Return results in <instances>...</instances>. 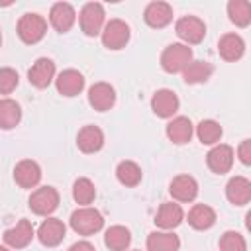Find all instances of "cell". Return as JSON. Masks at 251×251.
I'll list each match as a JSON object with an SVG mask.
<instances>
[{"label": "cell", "instance_id": "obj_39", "mask_svg": "<svg viewBox=\"0 0 251 251\" xmlns=\"http://www.w3.org/2000/svg\"><path fill=\"white\" fill-rule=\"evenodd\" d=\"M133 251H139V249H133Z\"/></svg>", "mask_w": 251, "mask_h": 251}, {"label": "cell", "instance_id": "obj_35", "mask_svg": "<svg viewBox=\"0 0 251 251\" xmlns=\"http://www.w3.org/2000/svg\"><path fill=\"white\" fill-rule=\"evenodd\" d=\"M237 155H239V161L243 165H251V141L249 139H243L239 149H237Z\"/></svg>", "mask_w": 251, "mask_h": 251}, {"label": "cell", "instance_id": "obj_17", "mask_svg": "<svg viewBox=\"0 0 251 251\" xmlns=\"http://www.w3.org/2000/svg\"><path fill=\"white\" fill-rule=\"evenodd\" d=\"M75 18H76L75 8H73L71 4H67V2H57V4L51 8V12H49L51 25H53L57 31H61V33H65V31H69V29L73 27Z\"/></svg>", "mask_w": 251, "mask_h": 251}, {"label": "cell", "instance_id": "obj_34", "mask_svg": "<svg viewBox=\"0 0 251 251\" xmlns=\"http://www.w3.org/2000/svg\"><path fill=\"white\" fill-rule=\"evenodd\" d=\"M18 86V73L10 67L0 69V94H10Z\"/></svg>", "mask_w": 251, "mask_h": 251}, {"label": "cell", "instance_id": "obj_8", "mask_svg": "<svg viewBox=\"0 0 251 251\" xmlns=\"http://www.w3.org/2000/svg\"><path fill=\"white\" fill-rule=\"evenodd\" d=\"M206 163H208L210 171H214V173H218V175H224V173H227V171L231 169V165H233V149H231L229 145H226V143H218V145H214V147L208 151Z\"/></svg>", "mask_w": 251, "mask_h": 251}, {"label": "cell", "instance_id": "obj_30", "mask_svg": "<svg viewBox=\"0 0 251 251\" xmlns=\"http://www.w3.org/2000/svg\"><path fill=\"white\" fill-rule=\"evenodd\" d=\"M227 16H229V20L235 25L247 27L249 22H251V6H249V2H245V0H231L227 4Z\"/></svg>", "mask_w": 251, "mask_h": 251}, {"label": "cell", "instance_id": "obj_4", "mask_svg": "<svg viewBox=\"0 0 251 251\" xmlns=\"http://www.w3.org/2000/svg\"><path fill=\"white\" fill-rule=\"evenodd\" d=\"M59 206V192L53 186H41L29 196V210L37 216H49Z\"/></svg>", "mask_w": 251, "mask_h": 251}, {"label": "cell", "instance_id": "obj_37", "mask_svg": "<svg viewBox=\"0 0 251 251\" xmlns=\"http://www.w3.org/2000/svg\"><path fill=\"white\" fill-rule=\"evenodd\" d=\"M0 251H8V249H6V247H4V245H0Z\"/></svg>", "mask_w": 251, "mask_h": 251}, {"label": "cell", "instance_id": "obj_29", "mask_svg": "<svg viewBox=\"0 0 251 251\" xmlns=\"http://www.w3.org/2000/svg\"><path fill=\"white\" fill-rule=\"evenodd\" d=\"M116 176L124 186H135L141 182V169L133 161H122L116 167Z\"/></svg>", "mask_w": 251, "mask_h": 251}, {"label": "cell", "instance_id": "obj_19", "mask_svg": "<svg viewBox=\"0 0 251 251\" xmlns=\"http://www.w3.org/2000/svg\"><path fill=\"white\" fill-rule=\"evenodd\" d=\"M226 196L235 206H245L251 200V182L245 176H233L226 184Z\"/></svg>", "mask_w": 251, "mask_h": 251}, {"label": "cell", "instance_id": "obj_9", "mask_svg": "<svg viewBox=\"0 0 251 251\" xmlns=\"http://www.w3.org/2000/svg\"><path fill=\"white\" fill-rule=\"evenodd\" d=\"M27 78L35 88H47L51 84V80L55 78V63L47 57L37 59L31 65V69L27 73Z\"/></svg>", "mask_w": 251, "mask_h": 251}, {"label": "cell", "instance_id": "obj_14", "mask_svg": "<svg viewBox=\"0 0 251 251\" xmlns=\"http://www.w3.org/2000/svg\"><path fill=\"white\" fill-rule=\"evenodd\" d=\"M31 239H33V226L29 220H20L14 227L4 231V241L14 249H22L29 245Z\"/></svg>", "mask_w": 251, "mask_h": 251}, {"label": "cell", "instance_id": "obj_22", "mask_svg": "<svg viewBox=\"0 0 251 251\" xmlns=\"http://www.w3.org/2000/svg\"><path fill=\"white\" fill-rule=\"evenodd\" d=\"M182 218H184V212H182L180 204L165 202V204H161V208L155 216V224L161 229H173L182 222Z\"/></svg>", "mask_w": 251, "mask_h": 251}, {"label": "cell", "instance_id": "obj_23", "mask_svg": "<svg viewBox=\"0 0 251 251\" xmlns=\"http://www.w3.org/2000/svg\"><path fill=\"white\" fill-rule=\"evenodd\" d=\"M192 122L184 116H178V118H173L169 124H167V137L176 143V145H182V143H188L190 137H192Z\"/></svg>", "mask_w": 251, "mask_h": 251}, {"label": "cell", "instance_id": "obj_24", "mask_svg": "<svg viewBox=\"0 0 251 251\" xmlns=\"http://www.w3.org/2000/svg\"><path fill=\"white\" fill-rule=\"evenodd\" d=\"M188 224L198 231L210 229L216 224V212L206 204H194L188 212Z\"/></svg>", "mask_w": 251, "mask_h": 251}, {"label": "cell", "instance_id": "obj_3", "mask_svg": "<svg viewBox=\"0 0 251 251\" xmlns=\"http://www.w3.org/2000/svg\"><path fill=\"white\" fill-rule=\"evenodd\" d=\"M47 31V22L39 14H24L18 22V35L24 43H37Z\"/></svg>", "mask_w": 251, "mask_h": 251}, {"label": "cell", "instance_id": "obj_5", "mask_svg": "<svg viewBox=\"0 0 251 251\" xmlns=\"http://www.w3.org/2000/svg\"><path fill=\"white\" fill-rule=\"evenodd\" d=\"M175 31L184 41V45H194V43H200L204 39L206 24L196 16H184V18H180L176 22Z\"/></svg>", "mask_w": 251, "mask_h": 251}, {"label": "cell", "instance_id": "obj_16", "mask_svg": "<svg viewBox=\"0 0 251 251\" xmlns=\"http://www.w3.org/2000/svg\"><path fill=\"white\" fill-rule=\"evenodd\" d=\"M37 237H39V241H41L43 245L55 247V245H59V243L65 239V224H63L61 220H57V218H47V220L39 226Z\"/></svg>", "mask_w": 251, "mask_h": 251}, {"label": "cell", "instance_id": "obj_13", "mask_svg": "<svg viewBox=\"0 0 251 251\" xmlns=\"http://www.w3.org/2000/svg\"><path fill=\"white\" fill-rule=\"evenodd\" d=\"M169 192L178 202H190L198 194V182L190 175H178V176H175L171 180Z\"/></svg>", "mask_w": 251, "mask_h": 251}, {"label": "cell", "instance_id": "obj_38", "mask_svg": "<svg viewBox=\"0 0 251 251\" xmlns=\"http://www.w3.org/2000/svg\"><path fill=\"white\" fill-rule=\"evenodd\" d=\"M0 45H2V33H0Z\"/></svg>", "mask_w": 251, "mask_h": 251}, {"label": "cell", "instance_id": "obj_12", "mask_svg": "<svg viewBox=\"0 0 251 251\" xmlns=\"http://www.w3.org/2000/svg\"><path fill=\"white\" fill-rule=\"evenodd\" d=\"M151 108L159 118H171L178 110V96L169 88H161L153 94Z\"/></svg>", "mask_w": 251, "mask_h": 251}, {"label": "cell", "instance_id": "obj_31", "mask_svg": "<svg viewBox=\"0 0 251 251\" xmlns=\"http://www.w3.org/2000/svg\"><path fill=\"white\" fill-rule=\"evenodd\" d=\"M94 196H96V188H94V184H92L90 178L82 176V178H76L75 180V184H73V198H75L76 204L88 206V204H92Z\"/></svg>", "mask_w": 251, "mask_h": 251}, {"label": "cell", "instance_id": "obj_21", "mask_svg": "<svg viewBox=\"0 0 251 251\" xmlns=\"http://www.w3.org/2000/svg\"><path fill=\"white\" fill-rule=\"evenodd\" d=\"M245 51V43L237 33H226L218 41V53L224 61H237Z\"/></svg>", "mask_w": 251, "mask_h": 251}, {"label": "cell", "instance_id": "obj_27", "mask_svg": "<svg viewBox=\"0 0 251 251\" xmlns=\"http://www.w3.org/2000/svg\"><path fill=\"white\" fill-rule=\"evenodd\" d=\"M212 65L206 61H192L184 71H182V78L186 84H200L206 82L212 76Z\"/></svg>", "mask_w": 251, "mask_h": 251}, {"label": "cell", "instance_id": "obj_18", "mask_svg": "<svg viewBox=\"0 0 251 251\" xmlns=\"http://www.w3.org/2000/svg\"><path fill=\"white\" fill-rule=\"evenodd\" d=\"M76 145L82 153H96L104 145V133L96 126H84L76 135Z\"/></svg>", "mask_w": 251, "mask_h": 251}, {"label": "cell", "instance_id": "obj_10", "mask_svg": "<svg viewBox=\"0 0 251 251\" xmlns=\"http://www.w3.org/2000/svg\"><path fill=\"white\" fill-rule=\"evenodd\" d=\"M88 102L98 112L110 110L114 106V102H116V90H114V86H110L108 82H96V84H92L90 90H88Z\"/></svg>", "mask_w": 251, "mask_h": 251}, {"label": "cell", "instance_id": "obj_25", "mask_svg": "<svg viewBox=\"0 0 251 251\" xmlns=\"http://www.w3.org/2000/svg\"><path fill=\"white\" fill-rule=\"evenodd\" d=\"M180 239L171 231H153L147 237V251H178Z\"/></svg>", "mask_w": 251, "mask_h": 251}, {"label": "cell", "instance_id": "obj_20", "mask_svg": "<svg viewBox=\"0 0 251 251\" xmlns=\"http://www.w3.org/2000/svg\"><path fill=\"white\" fill-rule=\"evenodd\" d=\"M145 24L149 27H165L173 20V8L167 2H151L143 12Z\"/></svg>", "mask_w": 251, "mask_h": 251}, {"label": "cell", "instance_id": "obj_26", "mask_svg": "<svg viewBox=\"0 0 251 251\" xmlns=\"http://www.w3.org/2000/svg\"><path fill=\"white\" fill-rule=\"evenodd\" d=\"M22 118V110L20 104L12 98H4L0 100V127L2 129H12L20 124Z\"/></svg>", "mask_w": 251, "mask_h": 251}, {"label": "cell", "instance_id": "obj_2", "mask_svg": "<svg viewBox=\"0 0 251 251\" xmlns=\"http://www.w3.org/2000/svg\"><path fill=\"white\" fill-rule=\"evenodd\" d=\"M192 63V49L184 43H171L161 53V67L167 73H180Z\"/></svg>", "mask_w": 251, "mask_h": 251}, {"label": "cell", "instance_id": "obj_28", "mask_svg": "<svg viewBox=\"0 0 251 251\" xmlns=\"http://www.w3.org/2000/svg\"><path fill=\"white\" fill-rule=\"evenodd\" d=\"M104 243L112 251H126L131 243V233L124 226H112L104 235Z\"/></svg>", "mask_w": 251, "mask_h": 251}, {"label": "cell", "instance_id": "obj_1", "mask_svg": "<svg viewBox=\"0 0 251 251\" xmlns=\"http://www.w3.org/2000/svg\"><path fill=\"white\" fill-rule=\"evenodd\" d=\"M71 227L78 233V235H92L96 231L102 229L104 226V218L96 208L90 206H82L78 210H75L71 214Z\"/></svg>", "mask_w": 251, "mask_h": 251}, {"label": "cell", "instance_id": "obj_33", "mask_svg": "<svg viewBox=\"0 0 251 251\" xmlns=\"http://www.w3.org/2000/svg\"><path fill=\"white\" fill-rule=\"evenodd\" d=\"M220 249L222 251H247L245 237L237 231H226L220 237Z\"/></svg>", "mask_w": 251, "mask_h": 251}, {"label": "cell", "instance_id": "obj_15", "mask_svg": "<svg viewBox=\"0 0 251 251\" xmlns=\"http://www.w3.org/2000/svg\"><path fill=\"white\" fill-rule=\"evenodd\" d=\"M55 84L63 96H76L84 88V76L76 69H67L55 78Z\"/></svg>", "mask_w": 251, "mask_h": 251}, {"label": "cell", "instance_id": "obj_36", "mask_svg": "<svg viewBox=\"0 0 251 251\" xmlns=\"http://www.w3.org/2000/svg\"><path fill=\"white\" fill-rule=\"evenodd\" d=\"M69 251H96L90 241H76L69 247Z\"/></svg>", "mask_w": 251, "mask_h": 251}, {"label": "cell", "instance_id": "obj_11", "mask_svg": "<svg viewBox=\"0 0 251 251\" xmlns=\"http://www.w3.org/2000/svg\"><path fill=\"white\" fill-rule=\"evenodd\" d=\"M14 180L22 186V188H33L39 184L41 180V169L35 161L31 159H24L16 165L14 169Z\"/></svg>", "mask_w": 251, "mask_h": 251}, {"label": "cell", "instance_id": "obj_32", "mask_svg": "<svg viewBox=\"0 0 251 251\" xmlns=\"http://www.w3.org/2000/svg\"><path fill=\"white\" fill-rule=\"evenodd\" d=\"M196 135L204 145H214L222 137V126L214 120H202L196 126Z\"/></svg>", "mask_w": 251, "mask_h": 251}, {"label": "cell", "instance_id": "obj_6", "mask_svg": "<svg viewBox=\"0 0 251 251\" xmlns=\"http://www.w3.org/2000/svg\"><path fill=\"white\" fill-rule=\"evenodd\" d=\"M129 41V25L124 20H110L102 29V43L104 47L116 51L126 47Z\"/></svg>", "mask_w": 251, "mask_h": 251}, {"label": "cell", "instance_id": "obj_7", "mask_svg": "<svg viewBox=\"0 0 251 251\" xmlns=\"http://www.w3.org/2000/svg\"><path fill=\"white\" fill-rule=\"evenodd\" d=\"M104 8L98 2H90L80 10V29L88 35L94 37L102 31L104 25Z\"/></svg>", "mask_w": 251, "mask_h": 251}]
</instances>
